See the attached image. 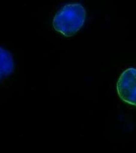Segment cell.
I'll use <instances>...</instances> for the list:
<instances>
[{"instance_id":"6da1fadb","label":"cell","mask_w":136,"mask_h":153,"mask_svg":"<svg viewBox=\"0 0 136 153\" xmlns=\"http://www.w3.org/2000/svg\"><path fill=\"white\" fill-rule=\"evenodd\" d=\"M86 11L79 3L67 4L54 16L53 24L55 29L66 36H71L84 25Z\"/></svg>"},{"instance_id":"7a4b0ae2","label":"cell","mask_w":136,"mask_h":153,"mask_svg":"<svg viewBox=\"0 0 136 153\" xmlns=\"http://www.w3.org/2000/svg\"><path fill=\"white\" fill-rule=\"evenodd\" d=\"M117 90L123 101L136 106V68H129L122 73L117 82Z\"/></svg>"},{"instance_id":"3957f363","label":"cell","mask_w":136,"mask_h":153,"mask_svg":"<svg viewBox=\"0 0 136 153\" xmlns=\"http://www.w3.org/2000/svg\"><path fill=\"white\" fill-rule=\"evenodd\" d=\"M14 62L11 54L5 49L0 47V80L12 73Z\"/></svg>"}]
</instances>
